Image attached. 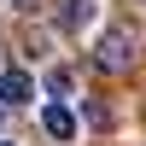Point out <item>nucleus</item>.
<instances>
[{"label":"nucleus","instance_id":"f03ea898","mask_svg":"<svg viewBox=\"0 0 146 146\" xmlns=\"http://www.w3.org/2000/svg\"><path fill=\"white\" fill-rule=\"evenodd\" d=\"M23 100H35V76L29 70H0V105H23Z\"/></svg>","mask_w":146,"mask_h":146},{"label":"nucleus","instance_id":"7ed1b4c3","mask_svg":"<svg viewBox=\"0 0 146 146\" xmlns=\"http://www.w3.org/2000/svg\"><path fill=\"white\" fill-rule=\"evenodd\" d=\"M41 129H47L53 140H76V111H70L64 100H53V105L41 111Z\"/></svg>","mask_w":146,"mask_h":146},{"label":"nucleus","instance_id":"423d86ee","mask_svg":"<svg viewBox=\"0 0 146 146\" xmlns=\"http://www.w3.org/2000/svg\"><path fill=\"white\" fill-rule=\"evenodd\" d=\"M0 123H6V105H0Z\"/></svg>","mask_w":146,"mask_h":146},{"label":"nucleus","instance_id":"39448f33","mask_svg":"<svg viewBox=\"0 0 146 146\" xmlns=\"http://www.w3.org/2000/svg\"><path fill=\"white\" fill-rule=\"evenodd\" d=\"M70 88H76V82H70V70H64V64L47 70V94H53V100H58V94H70Z\"/></svg>","mask_w":146,"mask_h":146},{"label":"nucleus","instance_id":"20e7f679","mask_svg":"<svg viewBox=\"0 0 146 146\" xmlns=\"http://www.w3.org/2000/svg\"><path fill=\"white\" fill-rule=\"evenodd\" d=\"M100 18V0H64V6H58V29H88V23Z\"/></svg>","mask_w":146,"mask_h":146},{"label":"nucleus","instance_id":"f257e3e1","mask_svg":"<svg viewBox=\"0 0 146 146\" xmlns=\"http://www.w3.org/2000/svg\"><path fill=\"white\" fill-rule=\"evenodd\" d=\"M94 64H100V70H129V64H135V29H123V23L105 29L100 41H94Z\"/></svg>","mask_w":146,"mask_h":146},{"label":"nucleus","instance_id":"0eeeda50","mask_svg":"<svg viewBox=\"0 0 146 146\" xmlns=\"http://www.w3.org/2000/svg\"><path fill=\"white\" fill-rule=\"evenodd\" d=\"M0 146H12V140H0Z\"/></svg>","mask_w":146,"mask_h":146}]
</instances>
